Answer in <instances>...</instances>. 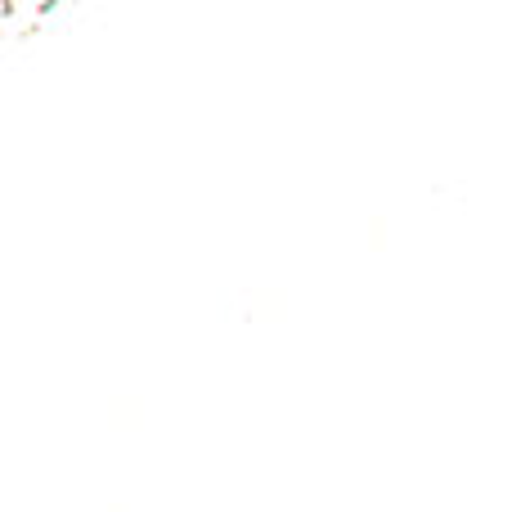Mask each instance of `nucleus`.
Listing matches in <instances>:
<instances>
[]
</instances>
